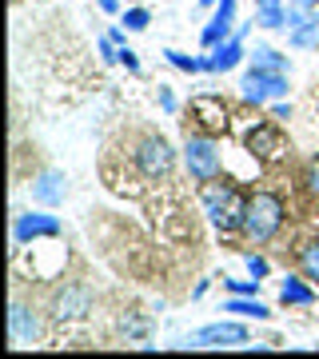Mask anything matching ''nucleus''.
<instances>
[{
  "label": "nucleus",
  "mask_w": 319,
  "mask_h": 359,
  "mask_svg": "<svg viewBox=\"0 0 319 359\" xmlns=\"http://www.w3.org/2000/svg\"><path fill=\"white\" fill-rule=\"evenodd\" d=\"M120 65H128V72H140V60L132 48H120Z\"/></svg>",
  "instance_id": "nucleus-26"
},
{
  "label": "nucleus",
  "mask_w": 319,
  "mask_h": 359,
  "mask_svg": "<svg viewBox=\"0 0 319 359\" xmlns=\"http://www.w3.org/2000/svg\"><path fill=\"white\" fill-rule=\"evenodd\" d=\"M247 344V327L243 323H212L191 335V347H240Z\"/></svg>",
  "instance_id": "nucleus-6"
},
{
  "label": "nucleus",
  "mask_w": 319,
  "mask_h": 359,
  "mask_svg": "<svg viewBox=\"0 0 319 359\" xmlns=\"http://www.w3.org/2000/svg\"><path fill=\"white\" fill-rule=\"evenodd\" d=\"M287 44H292V48H319V16L307 13L304 25H295L292 32H287Z\"/></svg>",
  "instance_id": "nucleus-16"
},
{
  "label": "nucleus",
  "mask_w": 319,
  "mask_h": 359,
  "mask_svg": "<svg viewBox=\"0 0 319 359\" xmlns=\"http://www.w3.org/2000/svg\"><path fill=\"white\" fill-rule=\"evenodd\" d=\"M247 271H252L255 280H264V276H268V259H259V256H247Z\"/></svg>",
  "instance_id": "nucleus-25"
},
{
  "label": "nucleus",
  "mask_w": 319,
  "mask_h": 359,
  "mask_svg": "<svg viewBox=\"0 0 319 359\" xmlns=\"http://www.w3.org/2000/svg\"><path fill=\"white\" fill-rule=\"evenodd\" d=\"M299 268H304L307 280L319 283V240H315V244H307L304 252H299Z\"/></svg>",
  "instance_id": "nucleus-20"
},
{
  "label": "nucleus",
  "mask_w": 319,
  "mask_h": 359,
  "mask_svg": "<svg viewBox=\"0 0 319 359\" xmlns=\"http://www.w3.org/2000/svg\"><path fill=\"white\" fill-rule=\"evenodd\" d=\"M136 164L148 180H164L172 168H176V152H172V144L164 136H148L140 144V152H136Z\"/></svg>",
  "instance_id": "nucleus-4"
},
{
  "label": "nucleus",
  "mask_w": 319,
  "mask_h": 359,
  "mask_svg": "<svg viewBox=\"0 0 319 359\" xmlns=\"http://www.w3.org/2000/svg\"><path fill=\"white\" fill-rule=\"evenodd\" d=\"M92 308V292L88 287H64L56 295V320H76Z\"/></svg>",
  "instance_id": "nucleus-11"
},
{
  "label": "nucleus",
  "mask_w": 319,
  "mask_h": 359,
  "mask_svg": "<svg viewBox=\"0 0 319 359\" xmlns=\"http://www.w3.org/2000/svg\"><path fill=\"white\" fill-rule=\"evenodd\" d=\"M240 60H243V36H231V40H224V44H216L212 60H208V72H228V68H236Z\"/></svg>",
  "instance_id": "nucleus-14"
},
{
  "label": "nucleus",
  "mask_w": 319,
  "mask_h": 359,
  "mask_svg": "<svg viewBox=\"0 0 319 359\" xmlns=\"http://www.w3.org/2000/svg\"><path fill=\"white\" fill-rule=\"evenodd\" d=\"M200 4H216V0H200Z\"/></svg>",
  "instance_id": "nucleus-31"
},
{
  "label": "nucleus",
  "mask_w": 319,
  "mask_h": 359,
  "mask_svg": "<svg viewBox=\"0 0 319 359\" xmlns=\"http://www.w3.org/2000/svg\"><path fill=\"white\" fill-rule=\"evenodd\" d=\"M252 65L255 68H268V72H287V56H280V52H271V48H255L252 52Z\"/></svg>",
  "instance_id": "nucleus-19"
},
{
  "label": "nucleus",
  "mask_w": 319,
  "mask_h": 359,
  "mask_svg": "<svg viewBox=\"0 0 319 359\" xmlns=\"http://www.w3.org/2000/svg\"><path fill=\"white\" fill-rule=\"evenodd\" d=\"M280 224H283L280 196L255 192L252 200H247V216H243V231H247V240H255V244H268L271 236L280 231Z\"/></svg>",
  "instance_id": "nucleus-2"
},
{
  "label": "nucleus",
  "mask_w": 319,
  "mask_h": 359,
  "mask_svg": "<svg viewBox=\"0 0 319 359\" xmlns=\"http://www.w3.org/2000/svg\"><path fill=\"white\" fill-rule=\"evenodd\" d=\"M168 60L176 68H184V72H208V60H196V56H184V52H176V48H168L164 52Z\"/></svg>",
  "instance_id": "nucleus-21"
},
{
  "label": "nucleus",
  "mask_w": 319,
  "mask_h": 359,
  "mask_svg": "<svg viewBox=\"0 0 319 359\" xmlns=\"http://www.w3.org/2000/svg\"><path fill=\"white\" fill-rule=\"evenodd\" d=\"M228 287L236 295H255L259 292V280H228Z\"/></svg>",
  "instance_id": "nucleus-23"
},
{
  "label": "nucleus",
  "mask_w": 319,
  "mask_h": 359,
  "mask_svg": "<svg viewBox=\"0 0 319 359\" xmlns=\"http://www.w3.org/2000/svg\"><path fill=\"white\" fill-rule=\"evenodd\" d=\"M160 108H164V112L176 108V100H172V92H168V88H160Z\"/></svg>",
  "instance_id": "nucleus-27"
},
{
  "label": "nucleus",
  "mask_w": 319,
  "mask_h": 359,
  "mask_svg": "<svg viewBox=\"0 0 319 359\" xmlns=\"http://www.w3.org/2000/svg\"><path fill=\"white\" fill-rule=\"evenodd\" d=\"M231 20H236V0H219L216 20L204 28V44H208V48H216V44L231 40Z\"/></svg>",
  "instance_id": "nucleus-12"
},
{
  "label": "nucleus",
  "mask_w": 319,
  "mask_h": 359,
  "mask_svg": "<svg viewBox=\"0 0 319 359\" xmlns=\"http://www.w3.org/2000/svg\"><path fill=\"white\" fill-rule=\"evenodd\" d=\"M191 112L200 116V124H204L208 132L228 128V108H224V100H216V96H196V100H191Z\"/></svg>",
  "instance_id": "nucleus-9"
},
{
  "label": "nucleus",
  "mask_w": 319,
  "mask_h": 359,
  "mask_svg": "<svg viewBox=\"0 0 319 359\" xmlns=\"http://www.w3.org/2000/svg\"><path fill=\"white\" fill-rule=\"evenodd\" d=\"M287 0H255V25L264 28H287Z\"/></svg>",
  "instance_id": "nucleus-15"
},
{
  "label": "nucleus",
  "mask_w": 319,
  "mask_h": 359,
  "mask_svg": "<svg viewBox=\"0 0 319 359\" xmlns=\"http://www.w3.org/2000/svg\"><path fill=\"white\" fill-rule=\"evenodd\" d=\"M8 335H13V344H32L40 335L36 316H32L25 304H13V308H8Z\"/></svg>",
  "instance_id": "nucleus-8"
},
{
  "label": "nucleus",
  "mask_w": 319,
  "mask_h": 359,
  "mask_svg": "<svg viewBox=\"0 0 319 359\" xmlns=\"http://www.w3.org/2000/svg\"><path fill=\"white\" fill-rule=\"evenodd\" d=\"M304 184H307V192H311V196H315V200H319V160H315V164H311V168H307Z\"/></svg>",
  "instance_id": "nucleus-24"
},
{
  "label": "nucleus",
  "mask_w": 319,
  "mask_h": 359,
  "mask_svg": "<svg viewBox=\"0 0 319 359\" xmlns=\"http://www.w3.org/2000/svg\"><path fill=\"white\" fill-rule=\"evenodd\" d=\"M100 8H104V13H116V8H120V0H100Z\"/></svg>",
  "instance_id": "nucleus-30"
},
{
  "label": "nucleus",
  "mask_w": 319,
  "mask_h": 359,
  "mask_svg": "<svg viewBox=\"0 0 319 359\" xmlns=\"http://www.w3.org/2000/svg\"><path fill=\"white\" fill-rule=\"evenodd\" d=\"M148 20H152V16H148V8H128V16H124V25L132 28V32L148 28Z\"/></svg>",
  "instance_id": "nucleus-22"
},
{
  "label": "nucleus",
  "mask_w": 319,
  "mask_h": 359,
  "mask_svg": "<svg viewBox=\"0 0 319 359\" xmlns=\"http://www.w3.org/2000/svg\"><path fill=\"white\" fill-rule=\"evenodd\" d=\"M315 0H287V8H311Z\"/></svg>",
  "instance_id": "nucleus-29"
},
{
  "label": "nucleus",
  "mask_w": 319,
  "mask_h": 359,
  "mask_svg": "<svg viewBox=\"0 0 319 359\" xmlns=\"http://www.w3.org/2000/svg\"><path fill=\"white\" fill-rule=\"evenodd\" d=\"M200 200H204V212L212 216V224H216L219 231H236L243 228V216H247V200H243L231 184H219V180H208L204 192H200Z\"/></svg>",
  "instance_id": "nucleus-1"
},
{
  "label": "nucleus",
  "mask_w": 319,
  "mask_h": 359,
  "mask_svg": "<svg viewBox=\"0 0 319 359\" xmlns=\"http://www.w3.org/2000/svg\"><path fill=\"white\" fill-rule=\"evenodd\" d=\"M64 192H68L64 172H44V176H36V184H32V196H36L40 204H60Z\"/></svg>",
  "instance_id": "nucleus-13"
},
{
  "label": "nucleus",
  "mask_w": 319,
  "mask_h": 359,
  "mask_svg": "<svg viewBox=\"0 0 319 359\" xmlns=\"http://www.w3.org/2000/svg\"><path fill=\"white\" fill-rule=\"evenodd\" d=\"M276 120H292V108L287 104H276Z\"/></svg>",
  "instance_id": "nucleus-28"
},
{
  "label": "nucleus",
  "mask_w": 319,
  "mask_h": 359,
  "mask_svg": "<svg viewBox=\"0 0 319 359\" xmlns=\"http://www.w3.org/2000/svg\"><path fill=\"white\" fill-rule=\"evenodd\" d=\"M247 148H252L255 156H264V160H276V156H283V136L280 128H271V124H259V128L247 132Z\"/></svg>",
  "instance_id": "nucleus-10"
},
{
  "label": "nucleus",
  "mask_w": 319,
  "mask_h": 359,
  "mask_svg": "<svg viewBox=\"0 0 319 359\" xmlns=\"http://www.w3.org/2000/svg\"><path fill=\"white\" fill-rule=\"evenodd\" d=\"M184 160H188L191 180H200V184L216 180L219 152H216V140H212V136H188V140H184Z\"/></svg>",
  "instance_id": "nucleus-3"
},
{
  "label": "nucleus",
  "mask_w": 319,
  "mask_h": 359,
  "mask_svg": "<svg viewBox=\"0 0 319 359\" xmlns=\"http://www.w3.org/2000/svg\"><path fill=\"white\" fill-rule=\"evenodd\" d=\"M224 311H236V316H252V320H268L271 311L259 304V299H228Z\"/></svg>",
  "instance_id": "nucleus-18"
},
{
  "label": "nucleus",
  "mask_w": 319,
  "mask_h": 359,
  "mask_svg": "<svg viewBox=\"0 0 319 359\" xmlns=\"http://www.w3.org/2000/svg\"><path fill=\"white\" fill-rule=\"evenodd\" d=\"M44 236H60V219L48 216V212H28V216H16V244H28V240H44Z\"/></svg>",
  "instance_id": "nucleus-7"
},
{
  "label": "nucleus",
  "mask_w": 319,
  "mask_h": 359,
  "mask_svg": "<svg viewBox=\"0 0 319 359\" xmlns=\"http://www.w3.org/2000/svg\"><path fill=\"white\" fill-rule=\"evenodd\" d=\"M280 299L283 304H315V292H311L304 280H292V276H287L283 287H280Z\"/></svg>",
  "instance_id": "nucleus-17"
},
{
  "label": "nucleus",
  "mask_w": 319,
  "mask_h": 359,
  "mask_svg": "<svg viewBox=\"0 0 319 359\" xmlns=\"http://www.w3.org/2000/svg\"><path fill=\"white\" fill-rule=\"evenodd\" d=\"M243 100H252V104H268L276 100V96H287V80H283V72H268V68H255L243 76Z\"/></svg>",
  "instance_id": "nucleus-5"
}]
</instances>
